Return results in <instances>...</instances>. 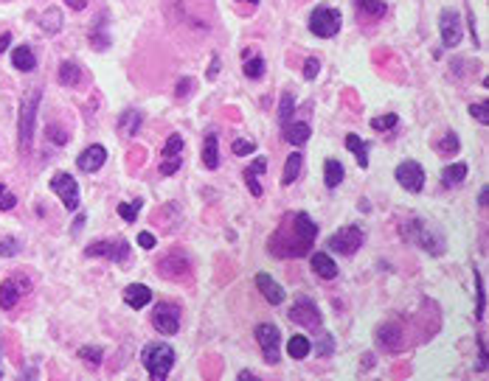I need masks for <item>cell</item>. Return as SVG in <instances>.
Listing matches in <instances>:
<instances>
[{"mask_svg": "<svg viewBox=\"0 0 489 381\" xmlns=\"http://www.w3.org/2000/svg\"><path fill=\"white\" fill-rule=\"evenodd\" d=\"M287 230L293 233V238L273 236V238H270V252H276V256H278L281 247H290L287 252H284V256H307L309 247H312L315 238H318V225L312 222V216L301 210V214H296V216L290 219Z\"/></svg>", "mask_w": 489, "mask_h": 381, "instance_id": "obj_1", "label": "cell"}, {"mask_svg": "<svg viewBox=\"0 0 489 381\" xmlns=\"http://www.w3.org/2000/svg\"><path fill=\"white\" fill-rule=\"evenodd\" d=\"M399 233H402L405 241L422 247L425 252H433V256H441L444 247H447L444 233H441L436 225H430V222H425V219H419V216H408V219L399 225Z\"/></svg>", "mask_w": 489, "mask_h": 381, "instance_id": "obj_2", "label": "cell"}, {"mask_svg": "<svg viewBox=\"0 0 489 381\" xmlns=\"http://www.w3.org/2000/svg\"><path fill=\"white\" fill-rule=\"evenodd\" d=\"M141 364L146 367L152 381L169 378V373L175 367V348L169 342H149L141 353Z\"/></svg>", "mask_w": 489, "mask_h": 381, "instance_id": "obj_3", "label": "cell"}, {"mask_svg": "<svg viewBox=\"0 0 489 381\" xmlns=\"http://www.w3.org/2000/svg\"><path fill=\"white\" fill-rule=\"evenodd\" d=\"M39 99H43V90L34 87L23 104H20V123H17V135H20V149L28 152L31 149V141H34V118H37V107H39Z\"/></svg>", "mask_w": 489, "mask_h": 381, "instance_id": "obj_4", "label": "cell"}, {"mask_svg": "<svg viewBox=\"0 0 489 381\" xmlns=\"http://www.w3.org/2000/svg\"><path fill=\"white\" fill-rule=\"evenodd\" d=\"M341 25H343V14L338 9H329V6H320L309 14V34H315L318 39H332L341 34Z\"/></svg>", "mask_w": 489, "mask_h": 381, "instance_id": "obj_5", "label": "cell"}, {"mask_svg": "<svg viewBox=\"0 0 489 381\" xmlns=\"http://www.w3.org/2000/svg\"><path fill=\"white\" fill-rule=\"evenodd\" d=\"M180 306L178 303H169V300H160L155 309H152V325L155 331H160L163 336H175L180 331Z\"/></svg>", "mask_w": 489, "mask_h": 381, "instance_id": "obj_6", "label": "cell"}, {"mask_svg": "<svg viewBox=\"0 0 489 381\" xmlns=\"http://www.w3.org/2000/svg\"><path fill=\"white\" fill-rule=\"evenodd\" d=\"M88 258H107V261H115V264H124L130 258V244L124 238H113V241H93L88 249H85Z\"/></svg>", "mask_w": 489, "mask_h": 381, "instance_id": "obj_7", "label": "cell"}, {"mask_svg": "<svg viewBox=\"0 0 489 381\" xmlns=\"http://www.w3.org/2000/svg\"><path fill=\"white\" fill-rule=\"evenodd\" d=\"M326 247H329L332 252H341V256H354V252L363 247V230L357 225H346V227H341L338 233L329 236Z\"/></svg>", "mask_w": 489, "mask_h": 381, "instance_id": "obj_8", "label": "cell"}, {"mask_svg": "<svg viewBox=\"0 0 489 381\" xmlns=\"http://www.w3.org/2000/svg\"><path fill=\"white\" fill-rule=\"evenodd\" d=\"M253 336H256V342H259V348H262L265 362H267V364H278V348H281V333H278V328H276L273 322H259L256 331H253Z\"/></svg>", "mask_w": 489, "mask_h": 381, "instance_id": "obj_9", "label": "cell"}, {"mask_svg": "<svg viewBox=\"0 0 489 381\" xmlns=\"http://www.w3.org/2000/svg\"><path fill=\"white\" fill-rule=\"evenodd\" d=\"M439 31H441V45L444 48H456L461 37H464V23L461 14L456 9H444L439 14Z\"/></svg>", "mask_w": 489, "mask_h": 381, "instance_id": "obj_10", "label": "cell"}, {"mask_svg": "<svg viewBox=\"0 0 489 381\" xmlns=\"http://www.w3.org/2000/svg\"><path fill=\"white\" fill-rule=\"evenodd\" d=\"M394 177H396V183H399V188H405V191H411V194H419L422 188H425V168L416 163V160H405V163H399L396 165V172H394Z\"/></svg>", "mask_w": 489, "mask_h": 381, "instance_id": "obj_11", "label": "cell"}, {"mask_svg": "<svg viewBox=\"0 0 489 381\" xmlns=\"http://www.w3.org/2000/svg\"><path fill=\"white\" fill-rule=\"evenodd\" d=\"M51 191L62 199V205H65L68 210H76V207H79V202H82L79 183H76L68 172H57V174L51 177Z\"/></svg>", "mask_w": 489, "mask_h": 381, "instance_id": "obj_12", "label": "cell"}, {"mask_svg": "<svg viewBox=\"0 0 489 381\" xmlns=\"http://www.w3.org/2000/svg\"><path fill=\"white\" fill-rule=\"evenodd\" d=\"M296 325H301V328H320V311H318V306L309 300V298H296V303L290 306V314H287Z\"/></svg>", "mask_w": 489, "mask_h": 381, "instance_id": "obj_13", "label": "cell"}, {"mask_svg": "<svg viewBox=\"0 0 489 381\" xmlns=\"http://www.w3.org/2000/svg\"><path fill=\"white\" fill-rule=\"evenodd\" d=\"M28 289H31V283L26 278H9V280H3V283H0V309L12 311L23 294H28Z\"/></svg>", "mask_w": 489, "mask_h": 381, "instance_id": "obj_14", "label": "cell"}, {"mask_svg": "<svg viewBox=\"0 0 489 381\" xmlns=\"http://www.w3.org/2000/svg\"><path fill=\"white\" fill-rule=\"evenodd\" d=\"M104 163H107V149L102 143L88 146L85 152L76 157V168H79V172H85V174H96Z\"/></svg>", "mask_w": 489, "mask_h": 381, "instance_id": "obj_15", "label": "cell"}, {"mask_svg": "<svg viewBox=\"0 0 489 381\" xmlns=\"http://www.w3.org/2000/svg\"><path fill=\"white\" fill-rule=\"evenodd\" d=\"M377 345L385 351V353H399L405 348V333L399 325L394 322H385L377 328Z\"/></svg>", "mask_w": 489, "mask_h": 381, "instance_id": "obj_16", "label": "cell"}, {"mask_svg": "<svg viewBox=\"0 0 489 381\" xmlns=\"http://www.w3.org/2000/svg\"><path fill=\"white\" fill-rule=\"evenodd\" d=\"M186 269H189V261L183 256H178V252H175V256H166V258L157 264V272L163 278H169V280H183Z\"/></svg>", "mask_w": 489, "mask_h": 381, "instance_id": "obj_17", "label": "cell"}, {"mask_svg": "<svg viewBox=\"0 0 489 381\" xmlns=\"http://www.w3.org/2000/svg\"><path fill=\"white\" fill-rule=\"evenodd\" d=\"M90 45L96 48V51H107L110 45H113V39H110V23H107V12H102L99 14V20L93 23V28H90Z\"/></svg>", "mask_w": 489, "mask_h": 381, "instance_id": "obj_18", "label": "cell"}, {"mask_svg": "<svg viewBox=\"0 0 489 381\" xmlns=\"http://www.w3.org/2000/svg\"><path fill=\"white\" fill-rule=\"evenodd\" d=\"M256 289L262 291V298L267 300V303H273V306H278V303H284V289L270 278V275H265V272H259L256 275Z\"/></svg>", "mask_w": 489, "mask_h": 381, "instance_id": "obj_19", "label": "cell"}, {"mask_svg": "<svg viewBox=\"0 0 489 381\" xmlns=\"http://www.w3.org/2000/svg\"><path fill=\"white\" fill-rule=\"evenodd\" d=\"M309 261H312V269H315L318 278H323V280H335L338 278V264L332 261L329 252H312Z\"/></svg>", "mask_w": 489, "mask_h": 381, "instance_id": "obj_20", "label": "cell"}, {"mask_svg": "<svg viewBox=\"0 0 489 381\" xmlns=\"http://www.w3.org/2000/svg\"><path fill=\"white\" fill-rule=\"evenodd\" d=\"M152 300V289L149 286H144V283H130L127 289H124V303L130 306V309H144L146 303Z\"/></svg>", "mask_w": 489, "mask_h": 381, "instance_id": "obj_21", "label": "cell"}, {"mask_svg": "<svg viewBox=\"0 0 489 381\" xmlns=\"http://www.w3.org/2000/svg\"><path fill=\"white\" fill-rule=\"evenodd\" d=\"M62 25H65V14H62L57 6H48L43 14H39V31L48 34V37L59 34V31H62Z\"/></svg>", "mask_w": 489, "mask_h": 381, "instance_id": "obj_22", "label": "cell"}, {"mask_svg": "<svg viewBox=\"0 0 489 381\" xmlns=\"http://www.w3.org/2000/svg\"><path fill=\"white\" fill-rule=\"evenodd\" d=\"M284 130V141L293 143V146H304L312 135V126L307 121H296V123H287V126H281Z\"/></svg>", "mask_w": 489, "mask_h": 381, "instance_id": "obj_23", "label": "cell"}, {"mask_svg": "<svg viewBox=\"0 0 489 381\" xmlns=\"http://www.w3.org/2000/svg\"><path fill=\"white\" fill-rule=\"evenodd\" d=\"M267 168V157H256L251 163V168H245V185L251 188L253 196H262V185H259V174H265Z\"/></svg>", "mask_w": 489, "mask_h": 381, "instance_id": "obj_24", "label": "cell"}, {"mask_svg": "<svg viewBox=\"0 0 489 381\" xmlns=\"http://www.w3.org/2000/svg\"><path fill=\"white\" fill-rule=\"evenodd\" d=\"M202 165L209 168V172H214V168H220V141L217 135H206V141H202Z\"/></svg>", "mask_w": 489, "mask_h": 381, "instance_id": "obj_25", "label": "cell"}, {"mask_svg": "<svg viewBox=\"0 0 489 381\" xmlns=\"http://www.w3.org/2000/svg\"><path fill=\"white\" fill-rule=\"evenodd\" d=\"M467 163H450V165H444L441 168V185L444 188H453V185H461L467 180Z\"/></svg>", "mask_w": 489, "mask_h": 381, "instance_id": "obj_26", "label": "cell"}, {"mask_svg": "<svg viewBox=\"0 0 489 381\" xmlns=\"http://www.w3.org/2000/svg\"><path fill=\"white\" fill-rule=\"evenodd\" d=\"M57 79H59L62 87H76V84L82 81V65L73 62V59H65L57 70Z\"/></svg>", "mask_w": 489, "mask_h": 381, "instance_id": "obj_27", "label": "cell"}, {"mask_svg": "<svg viewBox=\"0 0 489 381\" xmlns=\"http://www.w3.org/2000/svg\"><path fill=\"white\" fill-rule=\"evenodd\" d=\"M12 65H15L17 70H23V73H31V70L37 68V56H34L31 45H17V48L12 51Z\"/></svg>", "mask_w": 489, "mask_h": 381, "instance_id": "obj_28", "label": "cell"}, {"mask_svg": "<svg viewBox=\"0 0 489 381\" xmlns=\"http://www.w3.org/2000/svg\"><path fill=\"white\" fill-rule=\"evenodd\" d=\"M343 165H341V160H335V157H329L323 163V183H326V188H338L341 183H343Z\"/></svg>", "mask_w": 489, "mask_h": 381, "instance_id": "obj_29", "label": "cell"}, {"mask_svg": "<svg viewBox=\"0 0 489 381\" xmlns=\"http://www.w3.org/2000/svg\"><path fill=\"white\" fill-rule=\"evenodd\" d=\"M301 165H304V157H301L298 152H293V154L287 157V163H284V174H281V185H284V188L293 185V183L298 180Z\"/></svg>", "mask_w": 489, "mask_h": 381, "instance_id": "obj_30", "label": "cell"}, {"mask_svg": "<svg viewBox=\"0 0 489 381\" xmlns=\"http://www.w3.org/2000/svg\"><path fill=\"white\" fill-rule=\"evenodd\" d=\"M354 6H357L365 17H372V20H380V17H385V12H388L385 0H354Z\"/></svg>", "mask_w": 489, "mask_h": 381, "instance_id": "obj_31", "label": "cell"}, {"mask_svg": "<svg viewBox=\"0 0 489 381\" xmlns=\"http://www.w3.org/2000/svg\"><path fill=\"white\" fill-rule=\"evenodd\" d=\"M242 70H245V76L248 79H262L265 76V59L259 56V54H251V51H245V65H242Z\"/></svg>", "mask_w": 489, "mask_h": 381, "instance_id": "obj_32", "label": "cell"}, {"mask_svg": "<svg viewBox=\"0 0 489 381\" xmlns=\"http://www.w3.org/2000/svg\"><path fill=\"white\" fill-rule=\"evenodd\" d=\"M138 126H141V112H135V110H127V112H121V118H118V130L124 132L127 138L138 135Z\"/></svg>", "mask_w": 489, "mask_h": 381, "instance_id": "obj_33", "label": "cell"}, {"mask_svg": "<svg viewBox=\"0 0 489 381\" xmlns=\"http://www.w3.org/2000/svg\"><path fill=\"white\" fill-rule=\"evenodd\" d=\"M76 356L82 359V364H85V367L99 370V367H102V356H104V351H102L99 345H85V348H79Z\"/></svg>", "mask_w": 489, "mask_h": 381, "instance_id": "obj_34", "label": "cell"}, {"mask_svg": "<svg viewBox=\"0 0 489 381\" xmlns=\"http://www.w3.org/2000/svg\"><path fill=\"white\" fill-rule=\"evenodd\" d=\"M346 149L357 157V163H360V168H365L369 165V146H365L363 141H360V135H346Z\"/></svg>", "mask_w": 489, "mask_h": 381, "instance_id": "obj_35", "label": "cell"}, {"mask_svg": "<svg viewBox=\"0 0 489 381\" xmlns=\"http://www.w3.org/2000/svg\"><path fill=\"white\" fill-rule=\"evenodd\" d=\"M459 149H461V141H459V135H456V132H444V135H441V141H436V152H439V154H444V157H453V154H459Z\"/></svg>", "mask_w": 489, "mask_h": 381, "instance_id": "obj_36", "label": "cell"}, {"mask_svg": "<svg viewBox=\"0 0 489 381\" xmlns=\"http://www.w3.org/2000/svg\"><path fill=\"white\" fill-rule=\"evenodd\" d=\"M309 351H312V345H309L307 336H301V333L290 336V342H287V353H290L293 359H307V356H309Z\"/></svg>", "mask_w": 489, "mask_h": 381, "instance_id": "obj_37", "label": "cell"}, {"mask_svg": "<svg viewBox=\"0 0 489 381\" xmlns=\"http://www.w3.org/2000/svg\"><path fill=\"white\" fill-rule=\"evenodd\" d=\"M396 126H399V115L396 112H385V115L372 118V130L374 132H391V130H396Z\"/></svg>", "mask_w": 489, "mask_h": 381, "instance_id": "obj_38", "label": "cell"}, {"mask_svg": "<svg viewBox=\"0 0 489 381\" xmlns=\"http://www.w3.org/2000/svg\"><path fill=\"white\" fill-rule=\"evenodd\" d=\"M141 205H144L141 199H133V202H121V205H118V216L124 219V222H130V225H133V222L138 219V214H141Z\"/></svg>", "mask_w": 489, "mask_h": 381, "instance_id": "obj_39", "label": "cell"}, {"mask_svg": "<svg viewBox=\"0 0 489 381\" xmlns=\"http://www.w3.org/2000/svg\"><path fill=\"white\" fill-rule=\"evenodd\" d=\"M293 107H296V96H293V93H284V96H281V107H278V121H281V126L290 123Z\"/></svg>", "mask_w": 489, "mask_h": 381, "instance_id": "obj_40", "label": "cell"}, {"mask_svg": "<svg viewBox=\"0 0 489 381\" xmlns=\"http://www.w3.org/2000/svg\"><path fill=\"white\" fill-rule=\"evenodd\" d=\"M180 165H183V154H178V157H160V174L163 177H172V174L180 172Z\"/></svg>", "mask_w": 489, "mask_h": 381, "instance_id": "obj_41", "label": "cell"}, {"mask_svg": "<svg viewBox=\"0 0 489 381\" xmlns=\"http://www.w3.org/2000/svg\"><path fill=\"white\" fill-rule=\"evenodd\" d=\"M17 252H20V238H15V236L0 238V258H15Z\"/></svg>", "mask_w": 489, "mask_h": 381, "instance_id": "obj_42", "label": "cell"}, {"mask_svg": "<svg viewBox=\"0 0 489 381\" xmlns=\"http://www.w3.org/2000/svg\"><path fill=\"white\" fill-rule=\"evenodd\" d=\"M178 154H183V135H169V141L163 143L160 157H178Z\"/></svg>", "mask_w": 489, "mask_h": 381, "instance_id": "obj_43", "label": "cell"}, {"mask_svg": "<svg viewBox=\"0 0 489 381\" xmlns=\"http://www.w3.org/2000/svg\"><path fill=\"white\" fill-rule=\"evenodd\" d=\"M231 152H233L236 157H248V154H253V152H256V141H248V138H236V141L231 143Z\"/></svg>", "mask_w": 489, "mask_h": 381, "instance_id": "obj_44", "label": "cell"}, {"mask_svg": "<svg viewBox=\"0 0 489 381\" xmlns=\"http://www.w3.org/2000/svg\"><path fill=\"white\" fill-rule=\"evenodd\" d=\"M472 280H475V298H478V306H475V320H483V280H481V272L475 269L472 272Z\"/></svg>", "mask_w": 489, "mask_h": 381, "instance_id": "obj_45", "label": "cell"}, {"mask_svg": "<svg viewBox=\"0 0 489 381\" xmlns=\"http://www.w3.org/2000/svg\"><path fill=\"white\" fill-rule=\"evenodd\" d=\"M332 351H335V336L323 331V333H320V345H318V356L326 359V356H332Z\"/></svg>", "mask_w": 489, "mask_h": 381, "instance_id": "obj_46", "label": "cell"}, {"mask_svg": "<svg viewBox=\"0 0 489 381\" xmlns=\"http://www.w3.org/2000/svg\"><path fill=\"white\" fill-rule=\"evenodd\" d=\"M48 141L57 143V146H65L68 143V132L62 130L59 123H48Z\"/></svg>", "mask_w": 489, "mask_h": 381, "instance_id": "obj_47", "label": "cell"}, {"mask_svg": "<svg viewBox=\"0 0 489 381\" xmlns=\"http://www.w3.org/2000/svg\"><path fill=\"white\" fill-rule=\"evenodd\" d=\"M191 90H194V79H180L175 87V99H189Z\"/></svg>", "mask_w": 489, "mask_h": 381, "instance_id": "obj_48", "label": "cell"}, {"mask_svg": "<svg viewBox=\"0 0 489 381\" xmlns=\"http://www.w3.org/2000/svg\"><path fill=\"white\" fill-rule=\"evenodd\" d=\"M318 73H320V62H318L315 56H309V59L304 62V79L312 81V79H318Z\"/></svg>", "mask_w": 489, "mask_h": 381, "instance_id": "obj_49", "label": "cell"}, {"mask_svg": "<svg viewBox=\"0 0 489 381\" xmlns=\"http://www.w3.org/2000/svg\"><path fill=\"white\" fill-rule=\"evenodd\" d=\"M470 115L472 118H478L483 126H489V112H486V101H478V104H472L470 107Z\"/></svg>", "mask_w": 489, "mask_h": 381, "instance_id": "obj_50", "label": "cell"}, {"mask_svg": "<svg viewBox=\"0 0 489 381\" xmlns=\"http://www.w3.org/2000/svg\"><path fill=\"white\" fill-rule=\"evenodd\" d=\"M478 373H486V342L478 336Z\"/></svg>", "mask_w": 489, "mask_h": 381, "instance_id": "obj_51", "label": "cell"}, {"mask_svg": "<svg viewBox=\"0 0 489 381\" xmlns=\"http://www.w3.org/2000/svg\"><path fill=\"white\" fill-rule=\"evenodd\" d=\"M15 205H17V196H15V194H6V191L0 194V210H12Z\"/></svg>", "mask_w": 489, "mask_h": 381, "instance_id": "obj_52", "label": "cell"}, {"mask_svg": "<svg viewBox=\"0 0 489 381\" xmlns=\"http://www.w3.org/2000/svg\"><path fill=\"white\" fill-rule=\"evenodd\" d=\"M138 244H141L144 249H155V236L144 230V233H138Z\"/></svg>", "mask_w": 489, "mask_h": 381, "instance_id": "obj_53", "label": "cell"}, {"mask_svg": "<svg viewBox=\"0 0 489 381\" xmlns=\"http://www.w3.org/2000/svg\"><path fill=\"white\" fill-rule=\"evenodd\" d=\"M220 76V56H211V68H209V79Z\"/></svg>", "mask_w": 489, "mask_h": 381, "instance_id": "obj_54", "label": "cell"}, {"mask_svg": "<svg viewBox=\"0 0 489 381\" xmlns=\"http://www.w3.org/2000/svg\"><path fill=\"white\" fill-rule=\"evenodd\" d=\"M65 6H70L73 12H82V9L88 6V0H65Z\"/></svg>", "mask_w": 489, "mask_h": 381, "instance_id": "obj_55", "label": "cell"}, {"mask_svg": "<svg viewBox=\"0 0 489 381\" xmlns=\"http://www.w3.org/2000/svg\"><path fill=\"white\" fill-rule=\"evenodd\" d=\"M9 42H12V34L3 31V34H0V51H6V48H9Z\"/></svg>", "mask_w": 489, "mask_h": 381, "instance_id": "obj_56", "label": "cell"}, {"mask_svg": "<svg viewBox=\"0 0 489 381\" xmlns=\"http://www.w3.org/2000/svg\"><path fill=\"white\" fill-rule=\"evenodd\" d=\"M478 205L486 207V188H481V194H478Z\"/></svg>", "mask_w": 489, "mask_h": 381, "instance_id": "obj_57", "label": "cell"}, {"mask_svg": "<svg viewBox=\"0 0 489 381\" xmlns=\"http://www.w3.org/2000/svg\"><path fill=\"white\" fill-rule=\"evenodd\" d=\"M82 225H85V216H79V219H76V225H73V233H79V230H82Z\"/></svg>", "mask_w": 489, "mask_h": 381, "instance_id": "obj_58", "label": "cell"}, {"mask_svg": "<svg viewBox=\"0 0 489 381\" xmlns=\"http://www.w3.org/2000/svg\"><path fill=\"white\" fill-rule=\"evenodd\" d=\"M236 3H251V6H256L259 0H236Z\"/></svg>", "mask_w": 489, "mask_h": 381, "instance_id": "obj_59", "label": "cell"}, {"mask_svg": "<svg viewBox=\"0 0 489 381\" xmlns=\"http://www.w3.org/2000/svg\"><path fill=\"white\" fill-rule=\"evenodd\" d=\"M3 191H6V188H3V183H0V194H3Z\"/></svg>", "mask_w": 489, "mask_h": 381, "instance_id": "obj_60", "label": "cell"}, {"mask_svg": "<svg viewBox=\"0 0 489 381\" xmlns=\"http://www.w3.org/2000/svg\"><path fill=\"white\" fill-rule=\"evenodd\" d=\"M0 375H3V364H0Z\"/></svg>", "mask_w": 489, "mask_h": 381, "instance_id": "obj_61", "label": "cell"}]
</instances>
